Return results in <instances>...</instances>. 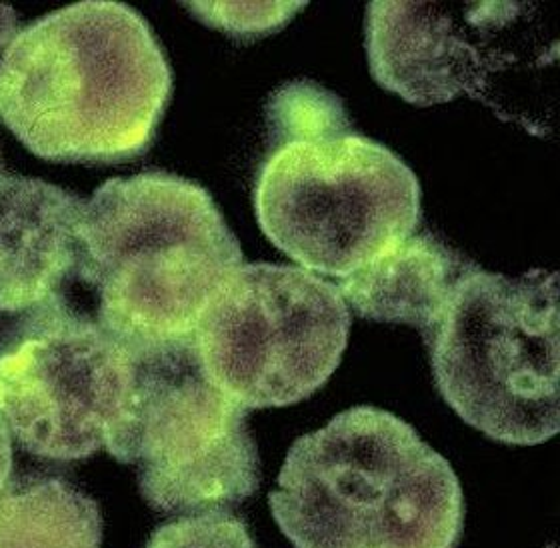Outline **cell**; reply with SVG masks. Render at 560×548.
Listing matches in <instances>:
<instances>
[{
    "mask_svg": "<svg viewBox=\"0 0 560 548\" xmlns=\"http://www.w3.org/2000/svg\"><path fill=\"white\" fill-rule=\"evenodd\" d=\"M144 548H257L245 521L224 509L159 526Z\"/></svg>",
    "mask_w": 560,
    "mask_h": 548,
    "instance_id": "14",
    "label": "cell"
},
{
    "mask_svg": "<svg viewBox=\"0 0 560 548\" xmlns=\"http://www.w3.org/2000/svg\"><path fill=\"white\" fill-rule=\"evenodd\" d=\"M12 470V443L11 432L7 422L0 417V490L9 482Z\"/></svg>",
    "mask_w": 560,
    "mask_h": 548,
    "instance_id": "16",
    "label": "cell"
},
{
    "mask_svg": "<svg viewBox=\"0 0 560 548\" xmlns=\"http://www.w3.org/2000/svg\"><path fill=\"white\" fill-rule=\"evenodd\" d=\"M129 350V403L106 448L137 465L142 499L161 513H205L253 497L260 458L248 410L205 376L192 339Z\"/></svg>",
    "mask_w": 560,
    "mask_h": 548,
    "instance_id": "6",
    "label": "cell"
},
{
    "mask_svg": "<svg viewBox=\"0 0 560 548\" xmlns=\"http://www.w3.org/2000/svg\"><path fill=\"white\" fill-rule=\"evenodd\" d=\"M16 35H19V14L11 4L0 2V67L7 55V48Z\"/></svg>",
    "mask_w": 560,
    "mask_h": 548,
    "instance_id": "15",
    "label": "cell"
},
{
    "mask_svg": "<svg viewBox=\"0 0 560 548\" xmlns=\"http://www.w3.org/2000/svg\"><path fill=\"white\" fill-rule=\"evenodd\" d=\"M559 272L475 265L422 335L446 405L499 443H547L560 429Z\"/></svg>",
    "mask_w": 560,
    "mask_h": 548,
    "instance_id": "4",
    "label": "cell"
},
{
    "mask_svg": "<svg viewBox=\"0 0 560 548\" xmlns=\"http://www.w3.org/2000/svg\"><path fill=\"white\" fill-rule=\"evenodd\" d=\"M350 323L335 282L301 267L248 263L200 316L192 345L205 376L236 405L280 409L327 385Z\"/></svg>",
    "mask_w": 560,
    "mask_h": 548,
    "instance_id": "7",
    "label": "cell"
},
{
    "mask_svg": "<svg viewBox=\"0 0 560 548\" xmlns=\"http://www.w3.org/2000/svg\"><path fill=\"white\" fill-rule=\"evenodd\" d=\"M173 70L147 19L82 0L19 31L0 67V118L28 151L62 164H120L156 139Z\"/></svg>",
    "mask_w": 560,
    "mask_h": 548,
    "instance_id": "1",
    "label": "cell"
},
{
    "mask_svg": "<svg viewBox=\"0 0 560 548\" xmlns=\"http://www.w3.org/2000/svg\"><path fill=\"white\" fill-rule=\"evenodd\" d=\"M98 504L60 477L28 473L0 490V548H101Z\"/></svg>",
    "mask_w": 560,
    "mask_h": 548,
    "instance_id": "12",
    "label": "cell"
},
{
    "mask_svg": "<svg viewBox=\"0 0 560 548\" xmlns=\"http://www.w3.org/2000/svg\"><path fill=\"white\" fill-rule=\"evenodd\" d=\"M132 374L129 347L60 296L0 339V417L26 453L84 460L122 419Z\"/></svg>",
    "mask_w": 560,
    "mask_h": 548,
    "instance_id": "9",
    "label": "cell"
},
{
    "mask_svg": "<svg viewBox=\"0 0 560 548\" xmlns=\"http://www.w3.org/2000/svg\"><path fill=\"white\" fill-rule=\"evenodd\" d=\"M538 14L528 2L373 0L364 24L371 74L410 105L468 94L502 120L523 123L513 86L540 84L559 53Z\"/></svg>",
    "mask_w": 560,
    "mask_h": 548,
    "instance_id": "8",
    "label": "cell"
},
{
    "mask_svg": "<svg viewBox=\"0 0 560 548\" xmlns=\"http://www.w3.org/2000/svg\"><path fill=\"white\" fill-rule=\"evenodd\" d=\"M267 144L253 190L258 226L301 269L347 279L417 233L419 178L350 120Z\"/></svg>",
    "mask_w": 560,
    "mask_h": 548,
    "instance_id": "5",
    "label": "cell"
},
{
    "mask_svg": "<svg viewBox=\"0 0 560 548\" xmlns=\"http://www.w3.org/2000/svg\"><path fill=\"white\" fill-rule=\"evenodd\" d=\"M475 265L439 236L415 233L340 279L337 289L349 311L364 320L409 325L424 335L443 315L456 282Z\"/></svg>",
    "mask_w": 560,
    "mask_h": 548,
    "instance_id": "11",
    "label": "cell"
},
{
    "mask_svg": "<svg viewBox=\"0 0 560 548\" xmlns=\"http://www.w3.org/2000/svg\"><path fill=\"white\" fill-rule=\"evenodd\" d=\"M269 504L296 548H456L465 530L451 463L366 405L294 441Z\"/></svg>",
    "mask_w": 560,
    "mask_h": 548,
    "instance_id": "3",
    "label": "cell"
},
{
    "mask_svg": "<svg viewBox=\"0 0 560 548\" xmlns=\"http://www.w3.org/2000/svg\"><path fill=\"white\" fill-rule=\"evenodd\" d=\"M188 12L233 40H260L277 35L308 2H183Z\"/></svg>",
    "mask_w": 560,
    "mask_h": 548,
    "instance_id": "13",
    "label": "cell"
},
{
    "mask_svg": "<svg viewBox=\"0 0 560 548\" xmlns=\"http://www.w3.org/2000/svg\"><path fill=\"white\" fill-rule=\"evenodd\" d=\"M77 277L96 323L129 349L192 339L234 270L241 243L207 188L151 171L106 180L84 202Z\"/></svg>",
    "mask_w": 560,
    "mask_h": 548,
    "instance_id": "2",
    "label": "cell"
},
{
    "mask_svg": "<svg viewBox=\"0 0 560 548\" xmlns=\"http://www.w3.org/2000/svg\"><path fill=\"white\" fill-rule=\"evenodd\" d=\"M84 200L43 178L0 171V316L28 315L77 275Z\"/></svg>",
    "mask_w": 560,
    "mask_h": 548,
    "instance_id": "10",
    "label": "cell"
}]
</instances>
